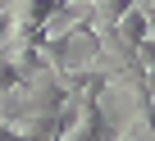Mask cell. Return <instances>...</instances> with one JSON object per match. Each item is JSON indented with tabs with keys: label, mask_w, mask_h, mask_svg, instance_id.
I'll return each mask as SVG.
<instances>
[{
	"label": "cell",
	"mask_w": 155,
	"mask_h": 141,
	"mask_svg": "<svg viewBox=\"0 0 155 141\" xmlns=\"http://www.w3.org/2000/svg\"><path fill=\"white\" fill-rule=\"evenodd\" d=\"M0 141H23V136L14 132V123H5V118H0Z\"/></svg>",
	"instance_id": "6da1fadb"
}]
</instances>
